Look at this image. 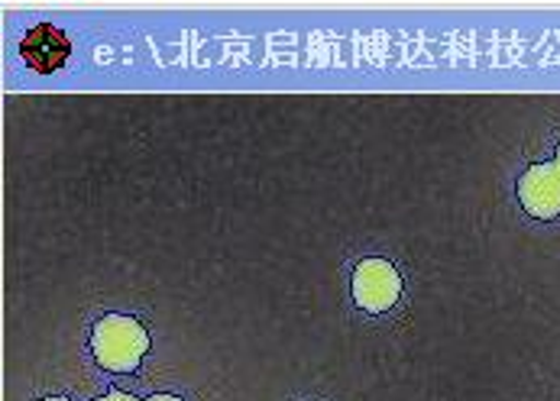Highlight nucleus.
Returning <instances> with one entry per match:
<instances>
[{
	"mask_svg": "<svg viewBox=\"0 0 560 401\" xmlns=\"http://www.w3.org/2000/svg\"><path fill=\"white\" fill-rule=\"evenodd\" d=\"M150 353V333L137 318L104 315L91 327V356L107 373H133Z\"/></svg>",
	"mask_w": 560,
	"mask_h": 401,
	"instance_id": "nucleus-1",
	"label": "nucleus"
},
{
	"mask_svg": "<svg viewBox=\"0 0 560 401\" xmlns=\"http://www.w3.org/2000/svg\"><path fill=\"white\" fill-rule=\"evenodd\" d=\"M350 295L360 311L386 315L401 298V275L389 259L370 256V259L357 262L353 279H350Z\"/></svg>",
	"mask_w": 560,
	"mask_h": 401,
	"instance_id": "nucleus-2",
	"label": "nucleus"
},
{
	"mask_svg": "<svg viewBox=\"0 0 560 401\" xmlns=\"http://www.w3.org/2000/svg\"><path fill=\"white\" fill-rule=\"evenodd\" d=\"M518 204L538 221L560 217V168L555 162H538L518 178Z\"/></svg>",
	"mask_w": 560,
	"mask_h": 401,
	"instance_id": "nucleus-3",
	"label": "nucleus"
},
{
	"mask_svg": "<svg viewBox=\"0 0 560 401\" xmlns=\"http://www.w3.org/2000/svg\"><path fill=\"white\" fill-rule=\"evenodd\" d=\"M20 56H23V62H26L33 72L52 75V72H59V69L69 62L72 43H69V36H66L59 26L39 23V26H33V30L20 39Z\"/></svg>",
	"mask_w": 560,
	"mask_h": 401,
	"instance_id": "nucleus-4",
	"label": "nucleus"
},
{
	"mask_svg": "<svg viewBox=\"0 0 560 401\" xmlns=\"http://www.w3.org/2000/svg\"><path fill=\"white\" fill-rule=\"evenodd\" d=\"M94 401H137L133 396H127V392H107V396H101V399Z\"/></svg>",
	"mask_w": 560,
	"mask_h": 401,
	"instance_id": "nucleus-5",
	"label": "nucleus"
},
{
	"mask_svg": "<svg viewBox=\"0 0 560 401\" xmlns=\"http://www.w3.org/2000/svg\"><path fill=\"white\" fill-rule=\"evenodd\" d=\"M147 401H182L178 396H168V392H162V396H153V399H147Z\"/></svg>",
	"mask_w": 560,
	"mask_h": 401,
	"instance_id": "nucleus-6",
	"label": "nucleus"
},
{
	"mask_svg": "<svg viewBox=\"0 0 560 401\" xmlns=\"http://www.w3.org/2000/svg\"><path fill=\"white\" fill-rule=\"evenodd\" d=\"M39 401H69L66 396H49V399H39Z\"/></svg>",
	"mask_w": 560,
	"mask_h": 401,
	"instance_id": "nucleus-7",
	"label": "nucleus"
},
{
	"mask_svg": "<svg viewBox=\"0 0 560 401\" xmlns=\"http://www.w3.org/2000/svg\"><path fill=\"white\" fill-rule=\"evenodd\" d=\"M555 165H558V168H560V146H558V153H555Z\"/></svg>",
	"mask_w": 560,
	"mask_h": 401,
	"instance_id": "nucleus-8",
	"label": "nucleus"
}]
</instances>
